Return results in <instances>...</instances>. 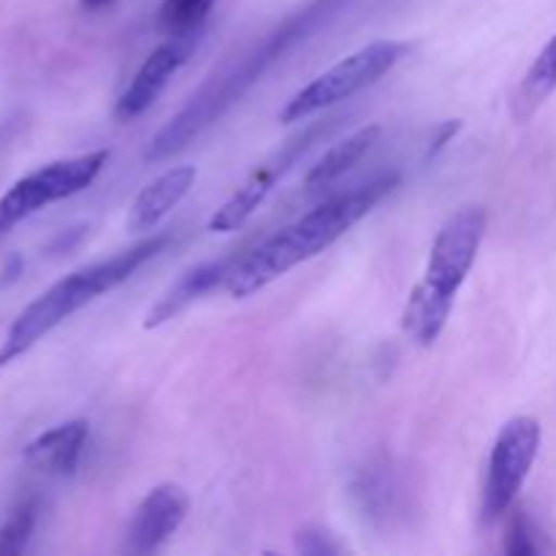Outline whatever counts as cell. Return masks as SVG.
Wrapping results in <instances>:
<instances>
[{"label":"cell","instance_id":"6da1fadb","mask_svg":"<svg viewBox=\"0 0 556 556\" xmlns=\"http://www.w3.org/2000/svg\"><path fill=\"white\" fill-rule=\"evenodd\" d=\"M396 185H400V174H383L378 179H369L367 185H358L348 193L324 201L313 212L299 217L296 223L277 231L275 237L255 244L233 264L226 280L228 293L233 299L253 296L255 291L291 271L293 266L324 253L337 239L345 237L358 220H364Z\"/></svg>","mask_w":556,"mask_h":556},{"label":"cell","instance_id":"7a4b0ae2","mask_svg":"<svg viewBox=\"0 0 556 556\" xmlns=\"http://www.w3.org/2000/svg\"><path fill=\"white\" fill-rule=\"evenodd\" d=\"M337 3H340V0H318L315 5L304 9L302 14L288 20L286 25H282L280 30L271 33L269 38H264L261 47H255L253 52L244 54L231 71L220 74L217 79L212 76L210 85L201 87L199 96L190 98L188 106H185L182 112L152 139L150 150H147V161H163V157L182 150V147L188 144L190 139H195L206 125L215 123L226 109H231L233 103L264 76V71L269 68L275 60H280L299 38L307 36L320 20H326V16L334 11Z\"/></svg>","mask_w":556,"mask_h":556},{"label":"cell","instance_id":"3957f363","mask_svg":"<svg viewBox=\"0 0 556 556\" xmlns=\"http://www.w3.org/2000/svg\"><path fill=\"white\" fill-rule=\"evenodd\" d=\"M486 220L489 217L481 206H467L448 217L434 237L424 280L413 288L402 309V331L416 345L429 348L443 334L456 293L478 258Z\"/></svg>","mask_w":556,"mask_h":556},{"label":"cell","instance_id":"277c9868","mask_svg":"<svg viewBox=\"0 0 556 556\" xmlns=\"http://www.w3.org/2000/svg\"><path fill=\"white\" fill-rule=\"evenodd\" d=\"M168 242H172L168 233H155V237L141 239L139 244L112 255V258L98 261V264L85 266V269H76L74 275L54 282L47 293H41L33 304H27L20 313V318L11 324L9 334H5L3 345H0V369H3L5 364L14 362V358H20L22 353L30 351L41 337H47L49 331L58 329L68 315L76 313V309H81L85 304L103 296V293L123 286V282L128 280L134 271H139L147 261H152L157 253H163V248H166Z\"/></svg>","mask_w":556,"mask_h":556},{"label":"cell","instance_id":"5b68a950","mask_svg":"<svg viewBox=\"0 0 556 556\" xmlns=\"http://www.w3.org/2000/svg\"><path fill=\"white\" fill-rule=\"evenodd\" d=\"M410 52V43L405 41H372L367 47L356 49L340 63L331 65L320 76H315L307 87L296 92L291 101L282 106L280 123H302L334 103L348 101L356 92L367 90L378 79H383L405 54Z\"/></svg>","mask_w":556,"mask_h":556},{"label":"cell","instance_id":"8992f818","mask_svg":"<svg viewBox=\"0 0 556 556\" xmlns=\"http://www.w3.org/2000/svg\"><path fill=\"white\" fill-rule=\"evenodd\" d=\"M109 150H96L85 152V155L65 157V161L47 163L38 172L22 177L0 199V237L9 233L16 223L30 217L33 212L43 210V206L54 204V201L71 199V195L90 188L98 174L103 172Z\"/></svg>","mask_w":556,"mask_h":556},{"label":"cell","instance_id":"52a82bcc","mask_svg":"<svg viewBox=\"0 0 556 556\" xmlns=\"http://www.w3.org/2000/svg\"><path fill=\"white\" fill-rule=\"evenodd\" d=\"M538 451H541V424L532 416L510 418L500 429L489 454L486 483H483V525H494L500 516L508 514L535 465Z\"/></svg>","mask_w":556,"mask_h":556},{"label":"cell","instance_id":"ba28073f","mask_svg":"<svg viewBox=\"0 0 556 556\" xmlns=\"http://www.w3.org/2000/svg\"><path fill=\"white\" fill-rule=\"evenodd\" d=\"M331 123H334V119H329V125H318V128H313L309 134L299 136L296 141H291V144L282 150V155L271 157V161H266L264 166L255 168V172L244 179L242 188H239L231 199L223 201V204L217 206L215 215L210 217V231L228 233V231H237V228H242L244 223L253 217V212L264 204V199L269 195L271 185L280 179V174L286 172V168L291 166L299 155H302V152L309 150V144H313L315 136L331 130Z\"/></svg>","mask_w":556,"mask_h":556},{"label":"cell","instance_id":"9c48e42d","mask_svg":"<svg viewBox=\"0 0 556 556\" xmlns=\"http://www.w3.org/2000/svg\"><path fill=\"white\" fill-rule=\"evenodd\" d=\"M188 505L190 500L179 483H161V486L152 489L136 508L125 548L130 554L161 552L172 541L174 532L182 527Z\"/></svg>","mask_w":556,"mask_h":556},{"label":"cell","instance_id":"30bf717a","mask_svg":"<svg viewBox=\"0 0 556 556\" xmlns=\"http://www.w3.org/2000/svg\"><path fill=\"white\" fill-rule=\"evenodd\" d=\"M193 38L195 36L168 38L166 43H161V47L141 63L134 81L125 87L117 106H114V117H117L119 123H134L136 117H141V114L157 101V96L166 90L172 76L182 68L188 54L193 52Z\"/></svg>","mask_w":556,"mask_h":556},{"label":"cell","instance_id":"8fae6325","mask_svg":"<svg viewBox=\"0 0 556 556\" xmlns=\"http://www.w3.org/2000/svg\"><path fill=\"white\" fill-rule=\"evenodd\" d=\"M195 182V168L193 166H174L168 172H163L161 177L152 179L147 188H141V193L136 195V201L130 204L128 212V231L144 233L152 231L179 201L188 195V190Z\"/></svg>","mask_w":556,"mask_h":556},{"label":"cell","instance_id":"7c38bea8","mask_svg":"<svg viewBox=\"0 0 556 556\" xmlns=\"http://www.w3.org/2000/svg\"><path fill=\"white\" fill-rule=\"evenodd\" d=\"M237 258L239 255H231V258L210 261V264L193 266V269L185 271V275L157 299L155 307L147 313L144 329H157V326L166 324V320L177 318V315L182 313L185 307H190L195 299L204 296L206 291H212V288L220 286V282H226L233 264H237Z\"/></svg>","mask_w":556,"mask_h":556},{"label":"cell","instance_id":"4fadbf2b","mask_svg":"<svg viewBox=\"0 0 556 556\" xmlns=\"http://www.w3.org/2000/svg\"><path fill=\"white\" fill-rule=\"evenodd\" d=\"M87 432H90V427L81 418L60 424V427L49 429V432H43L41 438L27 445L25 459L38 470L52 472V476H71L79 467Z\"/></svg>","mask_w":556,"mask_h":556},{"label":"cell","instance_id":"5bb4252c","mask_svg":"<svg viewBox=\"0 0 556 556\" xmlns=\"http://www.w3.org/2000/svg\"><path fill=\"white\" fill-rule=\"evenodd\" d=\"M380 139V125H364L356 134H351L348 139H342L340 144L331 147L318 163L307 172L304 177V188L307 190H320L329 188L331 182L342 177L345 172H351L369 150H372L375 141Z\"/></svg>","mask_w":556,"mask_h":556},{"label":"cell","instance_id":"9a60e30c","mask_svg":"<svg viewBox=\"0 0 556 556\" xmlns=\"http://www.w3.org/2000/svg\"><path fill=\"white\" fill-rule=\"evenodd\" d=\"M556 90V36L543 47V52L538 54L535 63L530 65V71L521 79L519 90L514 96V117L530 119L538 109L543 106L548 96Z\"/></svg>","mask_w":556,"mask_h":556},{"label":"cell","instance_id":"2e32d148","mask_svg":"<svg viewBox=\"0 0 556 556\" xmlns=\"http://www.w3.org/2000/svg\"><path fill=\"white\" fill-rule=\"evenodd\" d=\"M215 0H163L157 11V30L168 38L195 36Z\"/></svg>","mask_w":556,"mask_h":556},{"label":"cell","instance_id":"e0dca14e","mask_svg":"<svg viewBox=\"0 0 556 556\" xmlns=\"http://www.w3.org/2000/svg\"><path fill=\"white\" fill-rule=\"evenodd\" d=\"M33 527H36V503L27 500L0 527V556H16L25 552L27 541L33 535Z\"/></svg>","mask_w":556,"mask_h":556},{"label":"cell","instance_id":"ac0fdd59","mask_svg":"<svg viewBox=\"0 0 556 556\" xmlns=\"http://www.w3.org/2000/svg\"><path fill=\"white\" fill-rule=\"evenodd\" d=\"M505 552L514 554V556H530L538 552L535 543H532L530 525H527V519L521 510H516L514 519H510V525H508V532H505Z\"/></svg>","mask_w":556,"mask_h":556},{"label":"cell","instance_id":"d6986e66","mask_svg":"<svg viewBox=\"0 0 556 556\" xmlns=\"http://www.w3.org/2000/svg\"><path fill=\"white\" fill-rule=\"evenodd\" d=\"M299 548H302L304 554H315V556L340 552V548L329 541V535H326V532H318V530L299 532Z\"/></svg>","mask_w":556,"mask_h":556},{"label":"cell","instance_id":"ffe728a7","mask_svg":"<svg viewBox=\"0 0 556 556\" xmlns=\"http://www.w3.org/2000/svg\"><path fill=\"white\" fill-rule=\"evenodd\" d=\"M459 128H462V119H451V123H445L443 128H440L438 139H434V141H432V147H429V157L438 155V152L443 150V147L448 144L451 139H454V134H456V130H459Z\"/></svg>","mask_w":556,"mask_h":556},{"label":"cell","instance_id":"44dd1931","mask_svg":"<svg viewBox=\"0 0 556 556\" xmlns=\"http://www.w3.org/2000/svg\"><path fill=\"white\" fill-rule=\"evenodd\" d=\"M22 258L20 255H11L9 261H5V266H3V271H0V288H9V286H14L16 280H20V275H22Z\"/></svg>","mask_w":556,"mask_h":556},{"label":"cell","instance_id":"7402d4cb","mask_svg":"<svg viewBox=\"0 0 556 556\" xmlns=\"http://www.w3.org/2000/svg\"><path fill=\"white\" fill-rule=\"evenodd\" d=\"M109 3H114V0H81V5H85L87 11H98V9H103V5H109Z\"/></svg>","mask_w":556,"mask_h":556}]
</instances>
